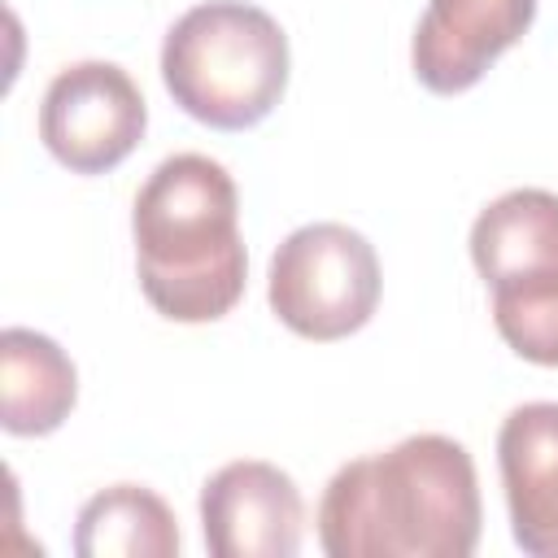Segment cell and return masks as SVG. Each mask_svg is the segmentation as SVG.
<instances>
[{
    "label": "cell",
    "instance_id": "cell-11",
    "mask_svg": "<svg viewBox=\"0 0 558 558\" xmlns=\"http://www.w3.org/2000/svg\"><path fill=\"white\" fill-rule=\"evenodd\" d=\"M78 558H174L179 523L144 484H113L83 501L74 523Z\"/></svg>",
    "mask_w": 558,
    "mask_h": 558
},
{
    "label": "cell",
    "instance_id": "cell-9",
    "mask_svg": "<svg viewBox=\"0 0 558 558\" xmlns=\"http://www.w3.org/2000/svg\"><path fill=\"white\" fill-rule=\"evenodd\" d=\"M471 262L493 296L558 288V192L514 187L484 205L471 227Z\"/></svg>",
    "mask_w": 558,
    "mask_h": 558
},
{
    "label": "cell",
    "instance_id": "cell-4",
    "mask_svg": "<svg viewBox=\"0 0 558 558\" xmlns=\"http://www.w3.org/2000/svg\"><path fill=\"white\" fill-rule=\"evenodd\" d=\"M270 310L305 340H344L379 305V257L344 222H305L270 257Z\"/></svg>",
    "mask_w": 558,
    "mask_h": 558
},
{
    "label": "cell",
    "instance_id": "cell-2",
    "mask_svg": "<svg viewBox=\"0 0 558 558\" xmlns=\"http://www.w3.org/2000/svg\"><path fill=\"white\" fill-rule=\"evenodd\" d=\"M135 270L148 305L174 323H214L244 296L240 192L205 153L166 157L131 209Z\"/></svg>",
    "mask_w": 558,
    "mask_h": 558
},
{
    "label": "cell",
    "instance_id": "cell-10",
    "mask_svg": "<svg viewBox=\"0 0 558 558\" xmlns=\"http://www.w3.org/2000/svg\"><path fill=\"white\" fill-rule=\"evenodd\" d=\"M78 397V375L65 349L31 327L0 331V423L9 436L57 432Z\"/></svg>",
    "mask_w": 558,
    "mask_h": 558
},
{
    "label": "cell",
    "instance_id": "cell-12",
    "mask_svg": "<svg viewBox=\"0 0 558 558\" xmlns=\"http://www.w3.org/2000/svg\"><path fill=\"white\" fill-rule=\"evenodd\" d=\"M493 323L519 357L536 366H558V288L493 296Z\"/></svg>",
    "mask_w": 558,
    "mask_h": 558
},
{
    "label": "cell",
    "instance_id": "cell-5",
    "mask_svg": "<svg viewBox=\"0 0 558 558\" xmlns=\"http://www.w3.org/2000/svg\"><path fill=\"white\" fill-rule=\"evenodd\" d=\"M144 96L113 61L65 65L39 105V140L74 174H105L122 166L144 140Z\"/></svg>",
    "mask_w": 558,
    "mask_h": 558
},
{
    "label": "cell",
    "instance_id": "cell-8",
    "mask_svg": "<svg viewBox=\"0 0 558 558\" xmlns=\"http://www.w3.org/2000/svg\"><path fill=\"white\" fill-rule=\"evenodd\" d=\"M497 471L514 545L532 558H558V401H527L506 414Z\"/></svg>",
    "mask_w": 558,
    "mask_h": 558
},
{
    "label": "cell",
    "instance_id": "cell-3",
    "mask_svg": "<svg viewBox=\"0 0 558 558\" xmlns=\"http://www.w3.org/2000/svg\"><path fill=\"white\" fill-rule=\"evenodd\" d=\"M161 78L187 118L214 131L257 126L288 87V35L257 4L205 0L166 31Z\"/></svg>",
    "mask_w": 558,
    "mask_h": 558
},
{
    "label": "cell",
    "instance_id": "cell-1",
    "mask_svg": "<svg viewBox=\"0 0 558 558\" xmlns=\"http://www.w3.org/2000/svg\"><path fill=\"white\" fill-rule=\"evenodd\" d=\"M475 541V462L436 432L344 462L318 501V545L331 558H466Z\"/></svg>",
    "mask_w": 558,
    "mask_h": 558
},
{
    "label": "cell",
    "instance_id": "cell-7",
    "mask_svg": "<svg viewBox=\"0 0 558 558\" xmlns=\"http://www.w3.org/2000/svg\"><path fill=\"white\" fill-rule=\"evenodd\" d=\"M536 17V0H427L410 61L427 92L458 96L484 78V70L514 48Z\"/></svg>",
    "mask_w": 558,
    "mask_h": 558
},
{
    "label": "cell",
    "instance_id": "cell-6",
    "mask_svg": "<svg viewBox=\"0 0 558 558\" xmlns=\"http://www.w3.org/2000/svg\"><path fill=\"white\" fill-rule=\"evenodd\" d=\"M201 527L214 558H292L305 532V501L288 471L240 458L205 480Z\"/></svg>",
    "mask_w": 558,
    "mask_h": 558
}]
</instances>
